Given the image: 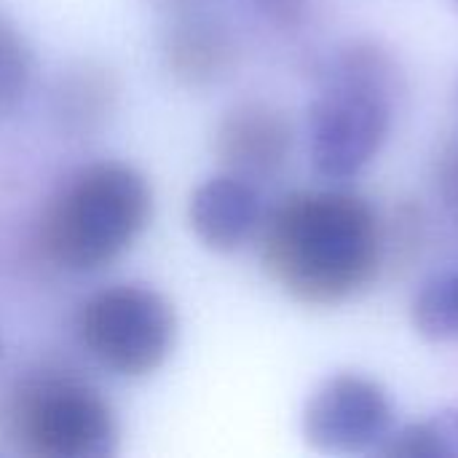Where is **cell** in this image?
<instances>
[{
	"label": "cell",
	"mask_w": 458,
	"mask_h": 458,
	"mask_svg": "<svg viewBox=\"0 0 458 458\" xmlns=\"http://www.w3.org/2000/svg\"><path fill=\"white\" fill-rule=\"evenodd\" d=\"M258 236L274 284L314 309L357 298L376 282L386 255L378 212L344 188L287 193L266 212Z\"/></svg>",
	"instance_id": "cell-1"
},
{
	"label": "cell",
	"mask_w": 458,
	"mask_h": 458,
	"mask_svg": "<svg viewBox=\"0 0 458 458\" xmlns=\"http://www.w3.org/2000/svg\"><path fill=\"white\" fill-rule=\"evenodd\" d=\"M153 188L148 177L115 158L78 166L48 196L38 244L67 274H97L121 260L148 231Z\"/></svg>",
	"instance_id": "cell-2"
},
{
	"label": "cell",
	"mask_w": 458,
	"mask_h": 458,
	"mask_svg": "<svg viewBox=\"0 0 458 458\" xmlns=\"http://www.w3.org/2000/svg\"><path fill=\"white\" fill-rule=\"evenodd\" d=\"M397 67L376 43H349L322 64V89L309 105V158L330 182L357 177L392 131Z\"/></svg>",
	"instance_id": "cell-3"
},
{
	"label": "cell",
	"mask_w": 458,
	"mask_h": 458,
	"mask_svg": "<svg viewBox=\"0 0 458 458\" xmlns=\"http://www.w3.org/2000/svg\"><path fill=\"white\" fill-rule=\"evenodd\" d=\"M0 435L27 458H113L121 445L110 400L86 378L51 368L11 384L0 403Z\"/></svg>",
	"instance_id": "cell-4"
},
{
	"label": "cell",
	"mask_w": 458,
	"mask_h": 458,
	"mask_svg": "<svg viewBox=\"0 0 458 458\" xmlns=\"http://www.w3.org/2000/svg\"><path fill=\"white\" fill-rule=\"evenodd\" d=\"M78 346L118 378L158 373L177 346L174 303L142 282H115L86 295L72 317Z\"/></svg>",
	"instance_id": "cell-5"
},
{
	"label": "cell",
	"mask_w": 458,
	"mask_h": 458,
	"mask_svg": "<svg viewBox=\"0 0 458 458\" xmlns=\"http://www.w3.org/2000/svg\"><path fill=\"white\" fill-rule=\"evenodd\" d=\"M306 445L322 456L378 454L394 429L389 392L362 373L325 378L303 408Z\"/></svg>",
	"instance_id": "cell-6"
},
{
	"label": "cell",
	"mask_w": 458,
	"mask_h": 458,
	"mask_svg": "<svg viewBox=\"0 0 458 458\" xmlns=\"http://www.w3.org/2000/svg\"><path fill=\"white\" fill-rule=\"evenodd\" d=\"M295 148L290 115L263 99H247L228 107L215 126V156L223 172L252 182L276 177Z\"/></svg>",
	"instance_id": "cell-7"
},
{
	"label": "cell",
	"mask_w": 458,
	"mask_h": 458,
	"mask_svg": "<svg viewBox=\"0 0 458 458\" xmlns=\"http://www.w3.org/2000/svg\"><path fill=\"white\" fill-rule=\"evenodd\" d=\"M266 217L258 182L220 172L199 182L188 199V225L212 252L228 255L258 236Z\"/></svg>",
	"instance_id": "cell-8"
},
{
	"label": "cell",
	"mask_w": 458,
	"mask_h": 458,
	"mask_svg": "<svg viewBox=\"0 0 458 458\" xmlns=\"http://www.w3.org/2000/svg\"><path fill=\"white\" fill-rule=\"evenodd\" d=\"M161 59L166 72L191 89L215 86L236 70L239 40L233 30L215 16L196 8L180 11L161 40Z\"/></svg>",
	"instance_id": "cell-9"
},
{
	"label": "cell",
	"mask_w": 458,
	"mask_h": 458,
	"mask_svg": "<svg viewBox=\"0 0 458 458\" xmlns=\"http://www.w3.org/2000/svg\"><path fill=\"white\" fill-rule=\"evenodd\" d=\"M121 102L118 75L94 59L62 70L51 86V118L67 137H91L107 126Z\"/></svg>",
	"instance_id": "cell-10"
},
{
	"label": "cell",
	"mask_w": 458,
	"mask_h": 458,
	"mask_svg": "<svg viewBox=\"0 0 458 458\" xmlns=\"http://www.w3.org/2000/svg\"><path fill=\"white\" fill-rule=\"evenodd\" d=\"M413 327L432 344L458 341V271H445L424 282L411 306Z\"/></svg>",
	"instance_id": "cell-11"
},
{
	"label": "cell",
	"mask_w": 458,
	"mask_h": 458,
	"mask_svg": "<svg viewBox=\"0 0 458 458\" xmlns=\"http://www.w3.org/2000/svg\"><path fill=\"white\" fill-rule=\"evenodd\" d=\"M378 456L386 458H440L458 456V405L435 413L427 421L392 429Z\"/></svg>",
	"instance_id": "cell-12"
},
{
	"label": "cell",
	"mask_w": 458,
	"mask_h": 458,
	"mask_svg": "<svg viewBox=\"0 0 458 458\" xmlns=\"http://www.w3.org/2000/svg\"><path fill=\"white\" fill-rule=\"evenodd\" d=\"M35 78V54L19 24L0 11V118L13 115Z\"/></svg>",
	"instance_id": "cell-13"
},
{
	"label": "cell",
	"mask_w": 458,
	"mask_h": 458,
	"mask_svg": "<svg viewBox=\"0 0 458 458\" xmlns=\"http://www.w3.org/2000/svg\"><path fill=\"white\" fill-rule=\"evenodd\" d=\"M435 191L445 212L458 220V137L448 140L435 161Z\"/></svg>",
	"instance_id": "cell-14"
},
{
	"label": "cell",
	"mask_w": 458,
	"mask_h": 458,
	"mask_svg": "<svg viewBox=\"0 0 458 458\" xmlns=\"http://www.w3.org/2000/svg\"><path fill=\"white\" fill-rule=\"evenodd\" d=\"M258 11L276 27H298L306 16L309 0H255Z\"/></svg>",
	"instance_id": "cell-15"
},
{
	"label": "cell",
	"mask_w": 458,
	"mask_h": 458,
	"mask_svg": "<svg viewBox=\"0 0 458 458\" xmlns=\"http://www.w3.org/2000/svg\"><path fill=\"white\" fill-rule=\"evenodd\" d=\"M156 5H161V8H166V11H191V8H199L204 0H153Z\"/></svg>",
	"instance_id": "cell-16"
},
{
	"label": "cell",
	"mask_w": 458,
	"mask_h": 458,
	"mask_svg": "<svg viewBox=\"0 0 458 458\" xmlns=\"http://www.w3.org/2000/svg\"><path fill=\"white\" fill-rule=\"evenodd\" d=\"M0 354H3V344H0Z\"/></svg>",
	"instance_id": "cell-17"
},
{
	"label": "cell",
	"mask_w": 458,
	"mask_h": 458,
	"mask_svg": "<svg viewBox=\"0 0 458 458\" xmlns=\"http://www.w3.org/2000/svg\"><path fill=\"white\" fill-rule=\"evenodd\" d=\"M454 3H456V5H458V0H454Z\"/></svg>",
	"instance_id": "cell-18"
}]
</instances>
